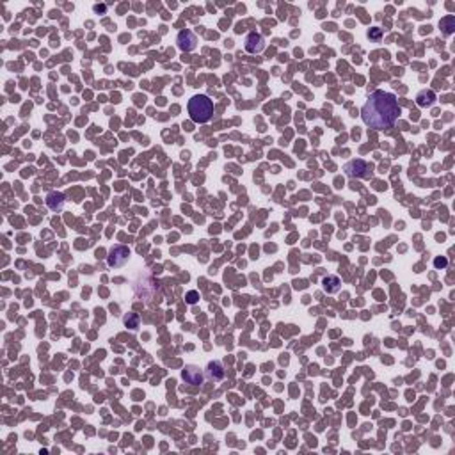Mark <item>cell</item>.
<instances>
[{
  "mask_svg": "<svg viewBox=\"0 0 455 455\" xmlns=\"http://www.w3.org/2000/svg\"><path fill=\"white\" fill-rule=\"evenodd\" d=\"M400 114L398 100L393 93L388 91H373L366 104L361 109V117L366 127L375 128V130H384L395 124Z\"/></svg>",
  "mask_w": 455,
  "mask_h": 455,
  "instance_id": "obj_1",
  "label": "cell"
},
{
  "mask_svg": "<svg viewBox=\"0 0 455 455\" xmlns=\"http://www.w3.org/2000/svg\"><path fill=\"white\" fill-rule=\"evenodd\" d=\"M187 111L194 123H208L214 116V102L207 94H196L187 104Z\"/></svg>",
  "mask_w": 455,
  "mask_h": 455,
  "instance_id": "obj_2",
  "label": "cell"
},
{
  "mask_svg": "<svg viewBox=\"0 0 455 455\" xmlns=\"http://www.w3.org/2000/svg\"><path fill=\"white\" fill-rule=\"evenodd\" d=\"M345 174L350 176V178H372L373 176V171H372V166L370 164H366L365 160L361 159H356V160H350V162L345 164L343 167Z\"/></svg>",
  "mask_w": 455,
  "mask_h": 455,
  "instance_id": "obj_3",
  "label": "cell"
},
{
  "mask_svg": "<svg viewBox=\"0 0 455 455\" xmlns=\"http://www.w3.org/2000/svg\"><path fill=\"white\" fill-rule=\"evenodd\" d=\"M128 258H130V249L127 245H112L109 249L107 263L114 269H117V267H123L128 262Z\"/></svg>",
  "mask_w": 455,
  "mask_h": 455,
  "instance_id": "obj_4",
  "label": "cell"
},
{
  "mask_svg": "<svg viewBox=\"0 0 455 455\" xmlns=\"http://www.w3.org/2000/svg\"><path fill=\"white\" fill-rule=\"evenodd\" d=\"M176 43H178V48L182 52H192L197 46V36L194 34L192 31L185 29V31H180L178 38H176Z\"/></svg>",
  "mask_w": 455,
  "mask_h": 455,
  "instance_id": "obj_5",
  "label": "cell"
},
{
  "mask_svg": "<svg viewBox=\"0 0 455 455\" xmlns=\"http://www.w3.org/2000/svg\"><path fill=\"white\" fill-rule=\"evenodd\" d=\"M182 379L185 381L187 384H192V386H199L205 381V373L199 366L196 365H187L185 368L182 370Z\"/></svg>",
  "mask_w": 455,
  "mask_h": 455,
  "instance_id": "obj_6",
  "label": "cell"
},
{
  "mask_svg": "<svg viewBox=\"0 0 455 455\" xmlns=\"http://www.w3.org/2000/svg\"><path fill=\"white\" fill-rule=\"evenodd\" d=\"M245 52L249 54H260L265 50V39H263L262 34H258V32H249L247 36H245Z\"/></svg>",
  "mask_w": 455,
  "mask_h": 455,
  "instance_id": "obj_7",
  "label": "cell"
},
{
  "mask_svg": "<svg viewBox=\"0 0 455 455\" xmlns=\"http://www.w3.org/2000/svg\"><path fill=\"white\" fill-rule=\"evenodd\" d=\"M205 373H207V377L210 381H214V383H219V381L224 379L226 372H224V365H222L221 361H210L207 366V370H205Z\"/></svg>",
  "mask_w": 455,
  "mask_h": 455,
  "instance_id": "obj_8",
  "label": "cell"
},
{
  "mask_svg": "<svg viewBox=\"0 0 455 455\" xmlns=\"http://www.w3.org/2000/svg\"><path fill=\"white\" fill-rule=\"evenodd\" d=\"M322 288H324V292H327L329 295L338 293L341 288V280L338 276H335V274H329V276H325L324 280H322Z\"/></svg>",
  "mask_w": 455,
  "mask_h": 455,
  "instance_id": "obj_9",
  "label": "cell"
},
{
  "mask_svg": "<svg viewBox=\"0 0 455 455\" xmlns=\"http://www.w3.org/2000/svg\"><path fill=\"white\" fill-rule=\"evenodd\" d=\"M436 93L431 89H423L416 94V105L418 107H432L436 104Z\"/></svg>",
  "mask_w": 455,
  "mask_h": 455,
  "instance_id": "obj_10",
  "label": "cell"
},
{
  "mask_svg": "<svg viewBox=\"0 0 455 455\" xmlns=\"http://www.w3.org/2000/svg\"><path fill=\"white\" fill-rule=\"evenodd\" d=\"M46 207L54 212L62 210V207H64V196H62L61 192H57V190L50 192L48 196H46Z\"/></svg>",
  "mask_w": 455,
  "mask_h": 455,
  "instance_id": "obj_11",
  "label": "cell"
},
{
  "mask_svg": "<svg viewBox=\"0 0 455 455\" xmlns=\"http://www.w3.org/2000/svg\"><path fill=\"white\" fill-rule=\"evenodd\" d=\"M124 325H127L128 329H132V331H135V329L141 325V317H139L137 313H127L123 318Z\"/></svg>",
  "mask_w": 455,
  "mask_h": 455,
  "instance_id": "obj_12",
  "label": "cell"
},
{
  "mask_svg": "<svg viewBox=\"0 0 455 455\" xmlns=\"http://www.w3.org/2000/svg\"><path fill=\"white\" fill-rule=\"evenodd\" d=\"M439 25H441V29H445V31H443V32H445L446 36H450V34H452V32H453V29H455V18H453V16H446V18H443L441 23H439Z\"/></svg>",
  "mask_w": 455,
  "mask_h": 455,
  "instance_id": "obj_13",
  "label": "cell"
},
{
  "mask_svg": "<svg viewBox=\"0 0 455 455\" xmlns=\"http://www.w3.org/2000/svg\"><path fill=\"white\" fill-rule=\"evenodd\" d=\"M185 299H187V302H189V304H196L197 300H199V292H196V290H190V292L185 295Z\"/></svg>",
  "mask_w": 455,
  "mask_h": 455,
  "instance_id": "obj_14",
  "label": "cell"
},
{
  "mask_svg": "<svg viewBox=\"0 0 455 455\" xmlns=\"http://www.w3.org/2000/svg\"><path fill=\"white\" fill-rule=\"evenodd\" d=\"M446 265H448V260H446L445 256H438V258L434 260V267H436V269H445Z\"/></svg>",
  "mask_w": 455,
  "mask_h": 455,
  "instance_id": "obj_15",
  "label": "cell"
},
{
  "mask_svg": "<svg viewBox=\"0 0 455 455\" xmlns=\"http://www.w3.org/2000/svg\"><path fill=\"white\" fill-rule=\"evenodd\" d=\"M368 38H372V39L381 38V29H372V31L368 32Z\"/></svg>",
  "mask_w": 455,
  "mask_h": 455,
  "instance_id": "obj_16",
  "label": "cell"
}]
</instances>
